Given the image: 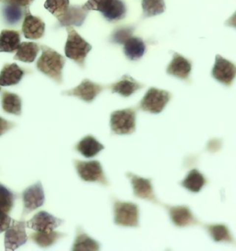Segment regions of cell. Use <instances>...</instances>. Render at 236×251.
Returning a JSON list of instances; mask_svg holds the SVG:
<instances>
[{
    "mask_svg": "<svg viewBox=\"0 0 236 251\" xmlns=\"http://www.w3.org/2000/svg\"><path fill=\"white\" fill-rule=\"evenodd\" d=\"M76 150L87 158L93 157L104 149V146L92 135H87L83 137L76 146Z\"/></svg>",
    "mask_w": 236,
    "mask_h": 251,
    "instance_id": "ffe728a7",
    "label": "cell"
},
{
    "mask_svg": "<svg viewBox=\"0 0 236 251\" xmlns=\"http://www.w3.org/2000/svg\"><path fill=\"white\" fill-rule=\"evenodd\" d=\"M211 75L217 81L230 87L236 78V66L218 54L215 58Z\"/></svg>",
    "mask_w": 236,
    "mask_h": 251,
    "instance_id": "8fae6325",
    "label": "cell"
},
{
    "mask_svg": "<svg viewBox=\"0 0 236 251\" xmlns=\"http://www.w3.org/2000/svg\"><path fill=\"white\" fill-rule=\"evenodd\" d=\"M66 28L67 32V39L65 45L66 56L78 64L81 68H84L85 60L92 47L74 30L72 26H67Z\"/></svg>",
    "mask_w": 236,
    "mask_h": 251,
    "instance_id": "7a4b0ae2",
    "label": "cell"
},
{
    "mask_svg": "<svg viewBox=\"0 0 236 251\" xmlns=\"http://www.w3.org/2000/svg\"><path fill=\"white\" fill-rule=\"evenodd\" d=\"M82 7L88 11H100L104 19L110 23L123 20L126 14L123 0H88Z\"/></svg>",
    "mask_w": 236,
    "mask_h": 251,
    "instance_id": "3957f363",
    "label": "cell"
},
{
    "mask_svg": "<svg viewBox=\"0 0 236 251\" xmlns=\"http://www.w3.org/2000/svg\"><path fill=\"white\" fill-rule=\"evenodd\" d=\"M143 18L160 15L166 9L164 0H142Z\"/></svg>",
    "mask_w": 236,
    "mask_h": 251,
    "instance_id": "f546056e",
    "label": "cell"
},
{
    "mask_svg": "<svg viewBox=\"0 0 236 251\" xmlns=\"http://www.w3.org/2000/svg\"><path fill=\"white\" fill-rule=\"evenodd\" d=\"M192 64L188 59L180 55L177 52H174L173 59L166 69L167 74L176 76L179 79L188 80L191 74Z\"/></svg>",
    "mask_w": 236,
    "mask_h": 251,
    "instance_id": "2e32d148",
    "label": "cell"
},
{
    "mask_svg": "<svg viewBox=\"0 0 236 251\" xmlns=\"http://www.w3.org/2000/svg\"><path fill=\"white\" fill-rule=\"evenodd\" d=\"M135 30L134 26L130 27H120L112 33L110 42L113 44L124 45L125 42L130 37H132L133 32Z\"/></svg>",
    "mask_w": 236,
    "mask_h": 251,
    "instance_id": "d6a6232c",
    "label": "cell"
},
{
    "mask_svg": "<svg viewBox=\"0 0 236 251\" xmlns=\"http://www.w3.org/2000/svg\"><path fill=\"white\" fill-rule=\"evenodd\" d=\"M74 165L78 175L82 180L86 182H98L103 186L109 185V181L103 172V167L99 161L74 160Z\"/></svg>",
    "mask_w": 236,
    "mask_h": 251,
    "instance_id": "52a82bcc",
    "label": "cell"
},
{
    "mask_svg": "<svg viewBox=\"0 0 236 251\" xmlns=\"http://www.w3.org/2000/svg\"><path fill=\"white\" fill-rule=\"evenodd\" d=\"M17 195L6 186L0 183V211L9 214L14 206Z\"/></svg>",
    "mask_w": 236,
    "mask_h": 251,
    "instance_id": "4dcf8cb0",
    "label": "cell"
},
{
    "mask_svg": "<svg viewBox=\"0 0 236 251\" xmlns=\"http://www.w3.org/2000/svg\"><path fill=\"white\" fill-rule=\"evenodd\" d=\"M1 106L6 113L22 115V100L21 97L16 93L3 91L1 95Z\"/></svg>",
    "mask_w": 236,
    "mask_h": 251,
    "instance_id": "603a6c76",
    "label": "cell"
},
{
    "mask_svg": "<svg viewBox=\"0 0 236 251\" xmlns=\"http://www.w3.org/2000/svg\"><path fill=\"white\" fill-rule=\"evenodd\" d=\"M114 214V222L118 226L125 227L140 226V210L136 203L115 200Z\"/></svg>",
    "mask_w": 236,
    "mask_h": 251,
    "instance_id": "277c9868",
    "label": "cell"
},
{
    "mask_svg": "<svg viewBox=\"0 0 236 251\" xmlns=\"http://www.w3.org/2000/svg\"><path fill=\"white\" fill-rule=\"evenodd\" d=\"M209 236L215 242L235 243V239L231 234L228 226L225 225H205L204 226Z\"/></svg>",
    "mask_w": 236,
    "mask_h": 251,
    "instance_id": "83f0119b",
    "label": "cell"
},
{
    "mask_svg": "<svg viewBox=\"0 0 236 251\" xmlns=\"http://www.w3.org/2000/svg\"><path fill=\"white\" fill-rule=\"evenodd\" d=\"M166 208L169 212L172 223L177 227L184 228V227L198 225L199 223V220L192 213L190 208L186 205H177V206L166 205Z\"/></svg>",
    "mask_w": 236,
    "mask_h": 251,
    "instance_id": "9a60e30c",
    "label": "cell"
},
{
    "mask_svg": "<svg viewBox=\"0 0 236 251\" xmlns=\"http://www.w3.org/2000/svg\"><path fill=\"white\" fill-rule=\"evenodd\" d=\"M34 0H0L1 3L3 4H9V5H14L21 8H29L30 6L32 4Z\"/></svg>",
    "mask_w": 236,
    "mask_h": 251,
    "instance_id": "836d02e7",
    "label": "cell"
},
{
    "mask_svg": "<svg viewBox=\"0 0 236 251\" xmlns=\"http://www.w3.org/2000/svg\"><path fill=\"white\" fill-rule=\"evenodd\" d=\"M41 50L42 54L37 60V69L57 84H62L66 58L46 45H41Z\"/></svg>",
    "mask_w": 236,
    "mask_h": 251,
    "instance_id": "6da1fadb",
    "label": "cell"
},
{
    "mask_svg": "<svg viewBox=\"0 0 236 251\" xmlns=\"http://www.w3.org/2000/svg\"><path fill=\"white\" fill-rule=\"evenodd\" d=\"M226 26L229 27H233V28H236V11L233 14L232 17H230V19H228L225 23Z\"/></svg>",
    "mask_w": 236,
    "mask_h": 251,
    "instance_id": "8d00e7d4",
    "label": "cell"
},
{
    "mask_svg": "<svg viewBox=\"0 0 236 251\" xmlns=\"http://www.w3.org/2000/svg\"><path fill=\"white\" fill-rule=\"evenodd\" d=\"M27 72L17 64H5L0 71V86L8 87L19 84Z\"/></svg>",
    "mask_w": 236,
    "mask_h": 251,
    "instance_id": "ac0fdd59",
    "label": "cell"
},
{
    "mask_svg": "<svg viewBox=\"0 0 236 251\" xmlns=\"http://www.w3.org/2000/svg\"><path fill=\"white\" fill-rule=\"evenodd\" d=\"M66 236L65 233L53 230L51 232H35L30 235V238L40 248L48 249Z\"/></svg>",
    "mask_w": 236,
    "mask_h": 251,
    "instance_id": "cb8c5ba5",
    "label": "cell"
},
{
    "mask_svg": "<svg viewBox=\"0 0 236 251\" xmlns=\"http://www.w3.org/2000/svg\"><path fill=\"white\" fill-rule=\"evenodd\" d=\"M26 223L11 219L10 226L5 231L4 244L6 251H15L28 241Z\"/></svg>",
    "mask_w": 236,
    "mask_h": 251,
    "instance_id": "ba28073f",
    "label": "cell"
},
{
    "mask_svg": "<svg viewBox=\"0 0 236 251\" xmlns=\"http://www.w3.org/2000/svg\"><path fill=\"white\" fill-rule=\"evenodd\" d=\"M41 50V45L32 42H22L17 49L14 60H19L24 63H32L36 59Z\"/></svg>",
    "mask_w": 236,
    "mask_h": 251,
    "instance_id": "d4e9b609",
    "label": "cell"
},
{
    "mask_svg": "<svg viewBox=\"0 0 236 251\" xmlns=\"http://www.w3.org/2000/svg\"><path fill=\"white\" fill-rule=\"evenodd\" d=\"M126 176L131 181L133 193L135 197L147 200L154 203H159L158 200L156 198L154 190L152 187V181L150 178H145L128 172L126 173Z\"/></svg>",
    "mask_w": 236,
    "mask_h": 251,
    "instance_id": "4fadbf2b",
    "label": "cell"
},
{
    "mask_svg": "<svg viewBox=\"0 0 236 251\" xmlns=\"http://www.w3.org/2000/svg\"><path fill=\"white\" fill-rule=\"evenodd\" d=\"M88 14V10L84 9L82 6L80 5H73L69 6L66 13L62 16L59 20V27H67V26H81L87 16Z\"/></svg>",
    "mask_w": 236,
    "mask_h": 251,
    "instance_id": "e0dca14e",
    "label": "cell"
},
{
    "mask_svg": "<svg viewBox=\"0 0 236 251\" xmlns=\"http://www.w3.org/2000/svg\"><path fill=\"white\" fill-rule=\"evenodd\" d=\"M21 45V32L3 30L0 32V52H14Z\"/></svg>",
    "mask_w": 236,
    "mask_h": 251,
    "instance_id": "44dd1931",
    "label": "cell"
},
{
    "mask_svg": "<svg viewBox=\"0 0 236 251\" xmlns=\"http://www.w3.org/2000/svg\"><path fill=\"white\" fill-rule=\"evenodd\" d=\"M63 224L64 220L45 211H40L26 223V226L28 228L32 229L36 232H51Z\"/></svg>",
    "mask_w": 236,
    "mask_h": 251,
    "instance_id": "7c38bea8",
    "label": "cell"
},
{
    "mask_svg": "<svg viewBox=\"0 0 236 251\" xmlns=\"http://www.w3.org/2000/svg\"><path fill=\"white\" fill-rule=\"evenodd\" d=\"M15 126H16L15 123L7 121L6 119L2 118L0 116V136L7 133L9 130L14 128Z\"/></svg>",
    "mask_w": 236,
    "mask_h": 251,
    "instance_id": "d590c367",
    "label": "cell"
},
{
    "mask_svg": "<svg viewBox=\"0 0 236 251\" xmlns=\"http://www.w3.org/2000/svg\"><path fill=\"white\" fill-rule=\"evenodd\" d=\"M10 223H11V218L8 214L0 211V234L5 232L8 228V226H10Z\"/></svg>",
    "mask_w": 236,
    "mask_h": 251,
    "instance_id": "e575fe53",
    "label": "cell"
},
{
    "mask_svg": "<svg viewBox=\"0 0 236 251\" xmlns=\"http://www.w3.org/2000/svg\"><path fill=\"white\" fill-rule=\"evenodd\" d=\"M101 245L87 235L81 226L77 227V235L72 246V251H99Z\"/></svg>",
    "mask_w": 236,
    "mask_h": 251,
    "instance_id": "484cf974",
    "label": "cell"
},
{
    "mask_svg": "<svg viewBox=\"0 0 236 251\" xmlns=\"http://www.w3.org/2000/svg\"><path fill=\"white\" fill-rule=\"evenodd\" d=\"M105 87L95 82H92L88 78H85L81 81L79 86L74 89L65 90L62 92V95L65 96L76 97L81 100L91 103Z\"/></svg>",
    "mask_w": 236,
    "mask_h": 251,
    "instance_id": "30bf717a",
    "label": "cell"
},
{
    "mask_svg": "<svg viewBox=\"0 0 236 251\" xmlns=\"http://www.w3.org/2000/svg\"><path fill=\"white\" fill-rule=\"evenodd\" d=\"M0 91H1V86H0Z\"/></svg>",
    "mask_w": 236,
    "mask_h": 251,
    "instance_id": "74e56055",
    "label": "cell"
},
{
    "mask_svg": "<svg viewBox=\"0 0 236 251\" xmlns=\"http://www.w3.org/2000/svg\"><path fill=\"white\" fill-rule=\"evenodd\" d=\"M22 33L30 40H38L44 35L45 23L39 17L31 15L29 8H25L22 23Z\"/></svg>",
    "mask_w": 236,
    "mask_h": 251,
    "instance_id": "5bb4252c",
    "label": "cell"
},
{
    "mask_svg": "<svg viewBox=\"0 0 236 251\" xmlns=\"http://www.w3.org/2000/svg\"><path fill=\"white\" fill-rule=\"evenodd\" d=\"M24 11L25 9L21 7L5 4V7L2 9V15L7 25L13 26L22 21V16H24Z\"/></svg>",
    "mask_w": 236,
    "mask_h": 251,
    "instance_id": "f1b7e54d",
    "label": "cell"
},
{
    "mask_svg": "<svg viewBox=\"0 0 236 251\" xmlns=\"http://www.w3.org/2000/svg\"><path fill=\"white\" fill-rule=\"evenodd\" d=\"M136 111L131 108L115 111L111 114V130L120 135L131 134L136 130Z\"/></svg>",
    "mask_w": 236,
    "mask_h": 251,
    "instance_id": "5b68a950",
    "label": "cell"
},
{
    "mask_svg": "<svg viewBox=\"0 0 236 251\" xmlns=\"http://www.w3.org/2000/svg\"><path fill=\"white\" fill-rule=\"evenodd\" d=\"M143 87V84H140V82L134 79L132 76L124 75L120 80L111 85L110 89L113 93H118L122 97L127 98Z\"/></svg>",
    "mask_w": 236,
    "mask_h": 251,
    "instance_id": "d6986e66",
    "label": "cell"
},
{
    "mask_svg": "<svg viewBox=\"0 0 236 251\" xmlns=\"http://www.w3.org/2000/svg\"><path fill=\"white\" fill-rule=\"evenodd\" d=\"M69 6V0H46L44 3V8L57 19L64 15Z\"/></svg>",
    "mask_w": 236,
    "mask_h": 251,
    "instance_id": "1f68e13d",
    "label": "cell"
},
{
    "mask_svg": "<svg viewBox=\"0 0 236 251\" xmlns=\"http://www.w3.org/2000/svg\"><path fill=\"white\" fill-rule=\"evenodd\" d=\"M23 201V211L22 217L24 218L27 214H30L37 208L43 206L45 201L44 188L41 181L28 187L22 194Z\"/></svg>",
    "mask_w": 236,
    "mask_h": 251,
    "instance_id": "9c48e42d",
    "label": "cell"
},
{
    "mask_svg": "<svg viewBox=\"0 0 236 251\" xmlns=\"http://www.w3.org/2000/svg\"><path fill=\"white\" fill-rule=\"evenodd\" d=\"M206 183V177L197 169L190 170L184 177V180L181 181V185L187 191L193 193L200 192Z\"/></svg>",
    "mask_w": 236,
    "mask_h": 251,
    "instance_id": "4316f807",
    "label": "cell"
},
{
    "mask_svg": "<svg viewBox=\"0 0 236 251\" xmlns=\"http://www.w3.org/2000/svg\"><path fill=\"white\" fill-rule=\"evenodd\" d=\"M172 98V94L157 88L148 89L145 96L140 100V108L148 113H161Z\"/></svg>",
    "mask_w": 236,
    "mask_h": 251,
    "instance_id": "8992f818",
    "label": "cell"
},
{
    "mask_svg": "<svg viewBox=\"0 0 236 251\" xmlns=\"http://www.w3.org/2000/svg\"><path fill=\"white\" fill-rule=\"evenodd\" d=\"M123 51L127 59L131 61L140 60L146 52V44L139 37H130L123 47Z\"/></svg>",
    "mask_w": 236,
    "mask_h": 251,
    "instance_id": "7402d4cb",
    "label": "cell"
}]
</instances>
